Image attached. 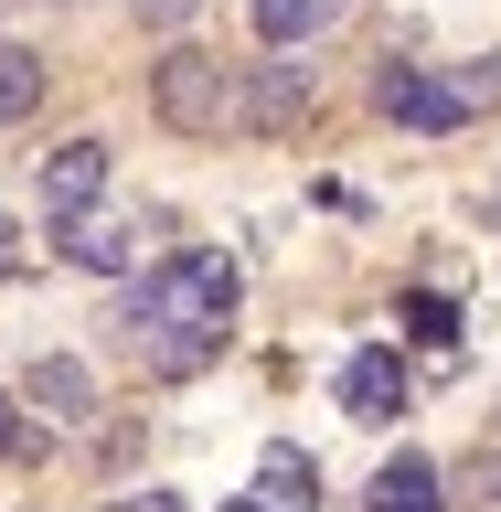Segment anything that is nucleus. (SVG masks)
<instances>
[{"label":"nucleus","instance_id":"f03ea898","mask_svg":"<svg viewBox=\"0 0 501 512\" xmlns=\"http://www.w3.org/2000/svg\"><path fill=\"white\" fill-rule=\"evenodd\" d=\"M150 107H160V128H182V139H224V118H235L246 96H235V64L224 54L171 43V54L150 64Z\"/></svg>","mask_w":501,"mask_h":512},{"label":"nucleus","instance_id":"ddd939ff","mask_svg":"<svg viewBox=\"0 0 501 512\" xmlns=\"http://www.w3.org/2000/svg\"><path fill=\"white\" fill-rule=\"evenodd\" d=\"M406 331H416L427 352H448V342H459V310H448L438 288H416V299H406Z\"/></svg>","mask_w":501,"mask_h":512},{"label":"nucleus","instance_id":"6e6552de","mask_svg":"<svg viewBox=\"0 0 501 512\" xmlns=\"http://www.w3.org/2000/svg\"><path fill=\"white\" fill-rule=\"evenodd\" d=\"M256 491H267V512H310L320 502V470H310V448H267V459H256Z\"/></svg>","mask_w":501,"mask_h":512},{"label":"nucleus","instance_id":"7ed1b4c3","mask_svg":"<svg viewBox=\"0 0 501 512\" xmlns=\"http://www.w3.org/2000/svg\"><path fill=\"white\" fill-rule=\"evenodd\" d=\"M374 107H384L395 128H427V139H448V128L470 118L459 75H416V64H384V75H374Z\"/></svg>","mask_w":501,"mask_h":512},{"label":"nucleus","instance_id":"a211bd4d","mask_svg":"<svg viewBox=\"0 0 501 512\" xmlns=\"http://www.w3.org/2000/svg\"><path fill=\"white\" fill-rule=\"evenodd\" d=\"M11 438H22V427H11V395H0V448H11Z\"/></svg>","mask_w":501,"mask_h":512},{"label":"nucleus","instance_id":"dca6fc26","mask_svg":"<svg viewBox=\"0 0 501 512\" xmlns=\"http://www.w3.org/2000/svg\"><path fill=\"white\" fill-rule=\"evenodd\" d=\"M107 512H182L171 491H128V502H107Z\"/></svg>","mask_w":501,"mask_h":512},{"label":"nucleus","instance_id":"6ab92c4d","mask_svg":"<svg viewBox=\"0 0 501 512\" xmlns=\"http://www.w3.org/2000/svg\"><path fill=\"white\" fill-rule=\"evenodd\" d=\"M480 224H491V235H501V192H491V203H480Z\"/></svg>","mask_w":501,"mask_h":512},{"label":"nucleus","instance_id":"9b49d317","mask_svg":"<svg viewBox=\"0 0 501 512\" xmlns=\"http://www.w3.org/2000/svg\"><path fill=\"white\" fill-rule=\"evenodd\" d=\"M32 107H43V54L11 43V54H0V118H32Z\"/></svg>","mask_w":501,"mask_h":512},{"label":"nucleus","instance_id":"20e7f679","mask_svg":"<svg viewBox=\"0 0 501 512\" xmlns=\"http://www.w3.org/2000/svg\"><path fill=\"white\" fill-rule=\"evenodd\" d=\"M107 192V139H64V150H43V214L54 224H75Z\"/></svg>","mask_w":501,"mask_h":512},{"label":"nucleus","instance_id":"aec40b11","mask_svg":"<svg viewBox=\"0 0 501 512\" xmlns=\"http://www.w3.org/2000/svg\"><path fill=\"white\" fill-rule=\"evenodd\" d=\"M224 512H267V502H224Z\"/></svg>","mask_w":501,"mask_h":512},{"label":"nucleus","instance_id":"9d476101","mask_svg":"<svg viewBox=\"0 0 501 512\" xmlns=\"http://www.w3.org/2000/svg\"><path fill=\"white\" fill-rule=\"evenodd\" d=\"M331 11H342V0H256V32H267V43H310Z\"/></svg>","mask_w":501,"mask_h":512},{"label":"nucleus","instance_id":"39448f33","mask_svg":"<svg viewBox=\"0 0 501 512\" xmlns=\"http://www.w3.org/2000/svg\"><path fill=\"white\" fill-rule=\"evenodd\" d=\"M342 416H363V427H384V416H406V363H395L384 342L342 363Z\"/></svg>","mask_w":501,"mask_h":512},{"label":"nucleus","instance_id":"0eeeda50","mask_svg":"<svg viewBox=\"0 0 501 512\" xmlns=\"http://www.w3.org/2000/svg\"><path fill=\"white\" fill-rule=\"evenodd\" d=\"M374 512H448V480L427 470L416 448H395V459L374 470Z\"/></svg>","mask_w":501,"mask_h":512},{"label":"nucleus","instance_id":"f8f14e48","mask_svg":"<svg viewBox=\"0 0 501 512\" xmlns=\"http://www.w3.org/2000/svg\"><path fill=\"white\" fill-rule=\"evenodd\" d=\"M299 107H310V75H299V64H267V86H256V118H267V128H288Z\"/></svg>","mask_w":501,"mask_h":512},{"label":"nucleus","instance_id":"f257e3e1","mask_svg":"<svg viewBox=\"0 0 501 512\" xmlns=\"http://www.w3.org/2000/svg\"><path fill=\"white\" fill-rule=\"evenodd\" d=\"M235 256H214V246H182L171 267H150V278L128 288V310H118V331L139 342V363L150 374H192V363H214L224 352V320H235Z\"/></svg>","mask_w":501,"mask_h":512},{"label":"nucleus","instance_id":"1a4fd4ad","mask_svg":"<svg viewBox=\"0 0 501 512\" xmlns=\"http://www.w3.org/2000/svg\"><path fill=\"white\" fill-rule=\"evenodd\" d=\"M64 256H75V267H128V256H139V235H128V224H96V214H75L54 235Z\"/></svg>","mask_w":501,"mask_h":512},{"label":"nucleus","instance_id":"f3484780","mask_svg":"<svg viewBox=\"0 0 501 512\" xmlns=\"http://www.w3.org/2000/svg\"><path fill=\"white\" fill-rule=\"evenodd\" d=\"M11 267H22V246H11V224H0V278H11Z\"/></svg>","mask_w":501,"mask_h":512},{"label":"nucleus","instance_id":"423d86ee","mask_svg":"<svg viewBox=\"0 0 501 512\" xmlns=\"http://www.w3.org/2000/svg\"><path fill=\"white\" fill-rule=\"evenodd\" d=\"M22 406H43L54 427H86V416H96V374L75 363V352H43V363L22 374Z\"/></svg>","mask_w":501,"mask_h":512},{"label":"nucleus","instance_id":"2eb2a0df","mask_svg":"<svg viewBox=\"0 0 501 512\" xmlns=\"http://www.w3.org/2000/svg\"><path fill=\"white\" fill-rule=\"evenodd\" d=\"M139 22H160V32H171V22H192V0H139Z\"/></svg>","mask_w":501,"mask_h":512},{"label":"nucleus","instance_id":"4468645a","mask_svg":"<svg viewBox=\"0 0 501 512\" xmlns=\"http://www.w3.org/2000/svg\"><path fill=\"white\" fill-rule=\"evenodd\" d=\"M470 502H501V459H470Z\"/></svg>","mask_w":501,"mask_h":512}]
</instances>
